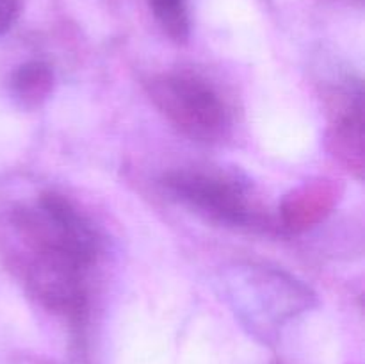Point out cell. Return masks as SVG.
Listing matches in <instances>:
<instances>
[{
	"label": "cell",
	"mask_w": 365,
	"mask_h": 364,
	"mask_svg": "<svg viewBox=\"0 0 365 364\" xmlns=\"http://www.w3.org/2000/svg\"><path fill=\"white\" fill-rule=\"evenodd\" d=\"M53 74L48 64L31 61L18 68L11 77V89L18 102L25 107H36L48 98L52 91Z\"/></svg>",
	"instance_id": "277c9868"
},
{
	"label": "cell",
	"mask_w": 365,
	"mask_h": 364,
	"mask_svg": "<svg viewBox=\"0 0 365 364\" xmlns=\"http://www.w3.org/2000/svg\"><path fill=\"white\" fill-rule=\"evenodd\" d=\"M152 102L180 132L196 141H220L228 128V111L220 93L189 71H171L148 82Z\"/></svg>",
	"instance_id": "7a4b0ae2"
},
{
	"label": "cell",
	"mask_w": 365,
	"mask_h": 364,
	"mask_svg": "<svg viewBox=\"0 0 365 364\" xmlns=\"http://www.w3.org/2000/svg\"><path fill=\"white\" fill-rule=\"evenodd\" d=\"M18 13H20V0H0V36L13 27Z\"/></svg>",
	"instance_id": "8992f818"
},
{
	"label": "cell",
	"mask_w": 365,
	"mask_h": 364,
	"mask_svg": "<svg viewBox=\"0 0 365 364\" xmlns=\"http://www.w3.org/2000/svg\"><path fill=\"white\" fill-rule=\"evenodd\" d=\"M164 186L185 206L228 225H245L252 218L248 193L239 181L203 170L173 171Z\"/></svg>",
	"instance_id": "3957f363"
},
{
	"label": "cell",
	"mask_w": 365,
	"mask_h": 364,
	"mask_svg": "<svg viewBox=\"0 0 365 364\" xmlns=\"http://www.w3.org/2000/svg\"><path fill=\"white\" fill-rule=\"evenodd\" d=\"M160 27L177 41H184L189 34L187 0H148Z\"/></svg>",
	"instance_id": "5b68a950"
},
{
	"label": "cell",
	"mask_w": 365,
	"mask_h": 364,
	"mask_svg": "<svg viewBox=\"0 0 365 364\" xmlns=\"http://www.w3.org/2000/svg\"><path fill=\"white\" fill-rule=\"evenodd\" d=\"M18 228L38 257L81 268L91 266L100 241L95 228L64 196L48 193L34 207L18 213Z\"/></svg>",
	"instance_id": "6da1fadb"
}]
</instances>
